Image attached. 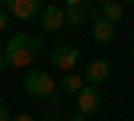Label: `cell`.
Segmentation results:
<instances>
[{
    "instance_id": "obj_1",
    "label": "cell",
    "mask_w": 134,
    "mask_h": 121,
    "mask_svg": "<svg viewBox=\"0 0 134 121\" xmlns=\"http://www.w3.org/2000/svg\"><path fill=\"white\" fill-rule=\"evenodd\" d=\"M38 51H42V38L38 35H32V32H16V35H10V42L3 45V51H0V70H7V67L23 70V67H29L38 57Z\"/></svg>"
},
{
    "instance_id": "obj_16",
    "label": "cell",
    "mask_w": 134,
    "mask_h": 121,
    "mask_svg": "<svg viewBox=\"0 0 134 121\" xmlns=\"http://www.w3.org/2000/svg\"><path fill=\"white\" fill-rule=\"evenodd\" d=\"M93 3H99V7H102V3H109V0H93Z\"/></svg>"
},
{
    "instance_id": "obj_14",
    "label": "cell",
    "mask_w": 134,
    "mask_h": 121,
    "mask_svg": "<svg viewBox=\"0 0 134 121\" xmlns=\"http://www.w3.org/2000/svg\"><path fill=\"white\" fill-rule=\"evenodd\" d=\"M10 121H35V118H32V115H13Z\"/></svg>"
},
{
    "instance_id": "obj_2",
    "label": "cell",
    "mask_w": 134,
    "mask_h": 121,
    "mask_svg": "<svg viewBox=\"0 0 134 121\" xmlns=\"http://www.w3.org/2000/svg\"><path fill=\"white\" fill-rule=\"evenodd\" d=\"M23 86H26V93L29 96H38V99H48V102H58V83H54V77L51 73H45V70H29L26 73V80H23Z\"/></svg>"
},
{
    "instance_id": "obj_9",
    "label": "cell",
    "mask_w": 134,
    "mask_h": 121,
    "mask_svg": "<svg viewBox=\"0 0 134 121\" xmlns=\"http://www.w3.org/2000/svg\"><path fill=\"white\" fill-rule=\"evenodd\" d=\"M93 38H96L99 45H112V42H115V22L102 19V13L93 19Z\"/></svg>"
},
{
    "instance_id": "obj_20",
    "label": "cell",
    "mask_w": 134,
    "mask_h": 121,
    "mask_svg": "<svg viewBox=\"0 0 134 121\" xmlns=\"http://www.w3.org/2000/svg\"><path fill=\"white\" fill-rule=\"evenodd\" d=\"M51 121H64V118H51Z\"/></svg>"
},
{
    "instance_id": "obj_12",
    "label": "cell",
    "mask_w": 134,
    "mask_h": 121,
    "mask_svg": "<svg viewBox=\"0 0 134 121\" xmlns=\"http://www.w3.org/2000/svg\"><path fill=\"white\" fill-rule=\"evenodd\" d=\"M7 26H10V13H7V10H0V32H3Z\"/></svg>"
},
{
    "instance_id": "obj_10",
    "label": "cell",
    "mask_w": 134,
    "mask_h": 121,
    "mask_svg": "<svg viewBox=\"0 0 134 121\" xmlns=\"http://www.w3.org/2000/svg\"><path fill=\"white\" fill-rule=\"evenodd\" d=\"M58 86H61V93H64V96H77L83 86H86V80H83L80 73H64V80H61Z\"/></svg>"
},
{
    "instance_id": "obj_4",
    "label": "cell",
    "mask_w": 134,
    "mask_h": 121,
    "mask_svg": "<svg viewBox=\"0 0 134 121\" xmlns=\"http://www.w3.org/2000/svg\"><path fill=\"white\" fill-rule=\"evenodd\" d=\"M3 7L16 19H38L42 16V0H7Z\"/></svg>"
},
{
    "instance_id": "obj_19",
    "label": "cell",
    "mask_w": 134,
    "mask_h": 121,
    "mask_svg": "<svg viewBox=\"0 0 134 121\" xmlns=\"http://www.w3.org/2000/svg\"><path fill=\"white\" fill-rule=\"evenodd\" d=\"M121 3H134V0H121Z\"/></svg>"
},
{
    "instance_id": "obj_5",
    "label": "cell",
    "mask_w": 134,
    "mask_h": 121,
    "mask_svg": "<svg viewBox=\"0 0 134 121\" xmlns=\"http://www.w3.org/2000/svg\"><path fill=\"white\" fill-rule=\"evenodd\" d=\"M77 61H80L77 45H58V48L51 51V64L58 67V70H64V73H70L74 67H77Z\"/></svg>"
},
{
    "instance_id": "obj_11",
    "label": "cell",
    "mask_w": 134,
    "mask_h": 121,
    "mask_svg": "<svg viewBox=\"0 0 134 121\" xmlns=\"http://www.w3.org/2000/svg\"><path fill=\"white\" fill-rule=\"evenodd\" d=\"M121 16H125V3H121V0H109V3H102V19L118 22Z\"/></svg>"
},
{
    "instance_id": "obj_8",
    "label": "cell",
    "mask_w": 134,
    "mask_h": 121,
    "mask_svg": "<svg viewBox=\"0 0 134 121\" xmlns=\"http://www.w3.org/2000/svg\"><path fill=\"white\" fill-rule=\"evenodd\" d=\"M38 22H42V32H58L64 26V10L61 7H42Z\"/></svg>"
},
{
    "instance_id": "obj_17",
    "label": "cell",
    "mask_w": 134,
    "mask_h": 121,
    "mask_svg": "<svg viewBox=\"0 0 134 121\" xmlns=\"http://www.w3.org/2000/svg\"><path fill=\"white\" fill-rule=\"evenodd\" d=\"M70 121H83V115H77V118H70Z\"/></svg>"
},
{
    "instance_id": "obj_7",
    "label": "cell",
    "mask_w": 134,
    "mask_h": 121,
    "mask_svg": "<svg viewBox=\"0 0 134 121\" xmlns=\"http://www.w3.org/2000/svg\"><path fill=\"white\" fill-rule=\"evenodd\" d=\"M99 13H93L90 3H80V7H67L64 10V26H83L86 19H96Z\"/></svg>"
},
{
    "instance_id": "obj_3",
    "label": "cell",
    "mask_w": 134,
    "mask_h": 121,
    "mask_svg": "<svg viewBox=\"0 0 134 121\" xmlns=\"http://www.w3.org/2000/svg\"><path fill=\"white\" fill-rule=\"evenodd\" d=\"M74 99H77V108H80L83 118H86V115H96L99 108H102V93H99L96 86H90V83L83 86V89H80Z\"/></svg>"
},
{
    "instance_id": "obj_6",
    "label": "cell",
    "mask_w": 134,
    "mask_h": 121,
    "mask_svg": "<svg viewBox=\"0 0 134 121\" xmlns=\"http://www.w3.org/2000/svg\"><path fill=\"white\" fill-rule=\"evenodd\" d=\"M109 77H112V70H109V61H90V64H86V70H83V80H86L90 86L105 83Z\"/></svg>"
},
{
    "instance_id": "obj_15",
    "label": "cell",
    "mask_w": 134,
    "mask_h": 121,
    "mask_svg": "<svg viewBox=\"0 0 134 121\" xmlns=\"http://www.w3.org/2000/svg\"><path fill=\"white\" fill-rule=\"evenodd\" d=\"M80 3H86V0H67V7H80Z\"/></svg>"
},
{
    "instance_id": "obj_13",
    "label": "cell",
    "mask_w": 134,
    "mask_h": 121,
    "mask_svg": "<svg viewBox=\"0 0 134 121\" xmlns=\"http://www.w3.org/2000/svg\"><path fill=\"white\" fill-rule=\"evenodd\" d=\"M13 115H10V108H7V102H0V121H10Z\"/></svg>"
},
{
    "instance_id": "obj_18",
    "label": "cell",
    "mask_w": 134,
    "mask_h": 121,
    "mask_svg": "<svg viewBox=\"0 0 134 121\" xmlns=\"http://www.w3.org/2000/svg\"><path fill=\"white\" fill-rule=\"evenodd\" d=\"M131 61H134V45H131Z\"/></svg>"
}]
</instances>
